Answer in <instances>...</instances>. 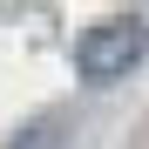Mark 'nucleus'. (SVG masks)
Masks as SVG:
<instances>
[{"label": "nucleus", "mask_w": 149, "mask_h": 149, "mask_svg": "<svg viewBox=\"0 0 149 149\" xmlns=\"http://www.w3.org/2000/svg\"><path fill=\"white\" fill-rule=\"evenodd\" d=\"M142 54H149V20H136V14H109V20H95V27L74 41L81 81H115V74H129Z\"/></svg>", "instance_id": "nucleus-1"}, {"label": "nucleus", "mask_w": 149, "mask_h": 149, "mask_svg": "<svg viewBox=\"0 0 149 149\" xmlns=\"http://www.w3.org/2000/svg\"><path fill=\"white\" fill-rule=\"evenodd\" d=\"M7 149H61V136H54V122H34V129H20Z\"/></svg>", "instance_id": "nucleus-2"}]
</instances>
